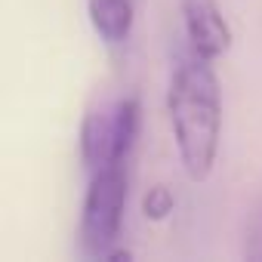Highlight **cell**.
I'll list each match as a JSON object with an SVG mask.
<instances>
[{
	"mask_svg": "<svg viewBox=\"0 0 262 262\" xmlns=\"http://www.w3.org/2000/svg\"><path fill=\"white\" fill-rule=\"evenodd\" d=\"M167 114L185 176L191 182L210 179L222 136V93L210 59L188 53L176 62L167 86Z\"/></svg>",
	"mask_w": 262,
	"mask_h": 262,
	"instance_id": "obj_1",
	"label": "cell"
},
{
	"mask_svg": "<svg viewBox=\"0 0 262 262\" xmlns=\"http://www.w3.org/2000/svg\"><path fill=\"white\" fill-rule=\"evenodd\" d=\"M139 123H142V108L136 99H117L86 111L80 123L83 167L96 173L111 164H126L129 151L139 139Z\"/></svg>",
	"mask_w": 262,
	"mask_h": 262,
	"instance_id": "obj_2",
	"label": "cell"
},
{
	"mask_svg": "<svg viewBox=\"0 0 262 262\" xmlns=\"http://www.w3.org/2000/svg\"><path fill=\"white\" fill-rule=\"evenodd\" d=\"M129 176L126 164L102 167L90 176V188L83 194L80 210V247L90 256H105L120 234L123 210H126Z\"/></svg>",
	"mask_w": 262,
	"mask_h": 262,
	"instance_id": "obj_3",
	"label": "cell"
},
{
	"mask_svg": "<svg viewBox=\"0 0 262 262\" xmlns=\"http://www.w3.org/2000/svg\"><path fill=\"white\" fill-rule=\"evenodd\" d=\"M179 7H182V25L191 53L216 62L231 50L234 31L216 0H179Z\"/></svg>",
	"mask_w": 262,
	"mask_h": 262,
	"instance_id": "obj_4",
	"label": "cell"
},
{
	"mask_svg": "<svg viewBox=\"0 0 262 262\" xmlns=\"http://www.w3.org/2000/svg\"><path fill=\"white\" fill-rule=\"evenodd\" d=\"M86 16L96 37L108 47H120L136 22L133 0H86Z\"/></svg>",
	"mask_w": 262,
	"mask_h": 262,
	"instance_id": "obj_5",
	"label": "cell"
},
{
	"mask_svg": "<svg viewBox=\"0 0 262 262\" xmlns=\"http://www.w3.org/2000/svg\"><path fill=\"white\" fill-rule=\"evenodd\" d=\"M244 259L262 262V201H256L244 219Z\"/></svg>",
	"mask_w": 262,
	"mask_h": 262,
	"instance_id": "obj_6",
	"label": "cell"
},
{
	"mask_svg": "<svg viewBox=\"0 0 262 262\" xmlns=\"http://www.w3.org/2000/svg\"><path fill=\"white\" fill-rule=\"evenodd\" d=\"M173 207H176V198H173V191L167 185H151L148 194L142 198V213L151 222H164L173 213Z\"/></svg>",
	"mask_w": 262,
	"mask_h": 262,
	"instance_id": "obj_7",
	"label": "cell"
}]
</instances>
